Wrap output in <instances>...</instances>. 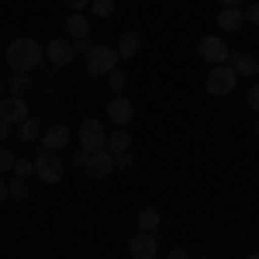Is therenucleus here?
I'll list each match as a JSON object with an SVG mask.
<instances>
[{
  "label": "nucleus",
  "instance_id": "423d86ee",
  "mask_svg": "<svg viewBox=\"0 0 259 259\" xmlns=\"http://www.w3.org/2000/svg\"><path fill=\"white\" fill-rule=\"evenodd\" d=\"M197 56L204 62H211V66H221V62H228L232 49L225 45V38H221V35H204V38L197 41Z\"/></svg>",
  "mask_w": 259,
  "mask_h": 259
},
{
  "label": "nucleus",
  "instance_id": "6e6552de",
  "mask_svg": "<svg viewBox=\"0 0 259 259\" xmlns=\"http://www.w3.org/2000/svg\"><path fill=\"white\" fill-rule=\"evenodd\" d=\"M128 252H132V259H156L159 256V235L156 232H135L128 239Z\"/></svg>",
  "mask_w": 259,
  "mask_h": 259
},
{
  "label": "nucleus",
  "instance_id": "b1692460",
  "mask_svg": "<svg viewBox=\"0 0 259 259\" xmlns=\"http://www.w3.org/2000/svg\"><path fill=\"white\" fill-rule=\"evenodd\" d=\"M11 173H14L18 180H28L31 173H35V162H31V159H21V156H18V159H14V166H11Z\"/></svg>",
  "mask_w": 259,
  "mask_h": 259
},
{
  "label": "nucleus",
  "instance_id": "4be33fe9",
  "mask_svg": "<svg viewBox=\"0 0 259 259\" xmlns=\"http://www.w3.org/2000/svg\"><path fill=\"white\" fill-rule=\"evenodd\" d=\"M114 0H90V11H94V18H111L114 14Z\"/></svg>",
  "mask_w": 259,
  "mask_h": 259
},
{
  "label": "nucleus",
  "instance_id": "c85d7f7f",
  "mask_svg": "<svg viewBox=\"0 0 259 259\" xmlns=\"http://www.w3.org/2000/svg\"><path fill=\"white\" fill-rule=\"evenodd\" d=\"M11 135H14V124H11V121H4V118H0V145H4V142L11 139Z\"/></svg>",
  "mask_w": 259,
  "mask_h": 259
},
{
  "label": "nucleus",
  "instance_id": "2f4dec72",
  "mask_svg": "<svg viewBox=\"0 0 259 259\" xmlns=\"http://www.w3.org/2000/svg\"><path fill=\"white\" fill-rule=\"evenodd\" d=\"M83 159H87V152H83V149H76V152H73V159H69V162H73V166H80V169H83Z\"/></svg>",
  "mask_w": 259,
  "mask_h": 259
},
{
  "label": "nucleus",
  "instance_id": "0eeeda50",
  "mask_svg": "<svg viewBox=\"0 0 259 259\" xmlns=\"http://www.w3.org/2000/svg\"><path fill=\"white\" fill-rule=\"evenodd\" d=\"M83 169H87V177H90V180H107L111 173H114V156H111L107 149L87 152V159H83Z\"/></svg>",
  "mask_w": 259,
  "mask_h": 259
},
{
  "label": "nucleus",
  "instance_id": "5701e85b",
  "mask_svg": "<svg viewBox=\"0 0 259 259\" xmlns=\"http://www.w3.org/2000/svg\"><path fill=\"white\" fill-rule=\"evenodd\" d=\"M107 83H111V90H114V94H121V90L128 87V73L118 66V69H111V73H107Z\"/></svg>",
  "mask_w": 259,
  "mask_h": 259
},
{
  "label": "nucleus",
  "instance_id": "c9c22d12",
  "mask_svg": "<svg viewBox=\"0 0 259 259\" xmlns=\"http://www.w3.org/2000/svg\"><path fill=\"white\" fill-rule=\"evenodd\" d=\"M245 259H259V252H249V256H245Z\"/></svg>",
  "mask_w": 259,
  "mask_h": 259
},
{
  "label": "nucleus",
  "instance_id": "2eb2a0df",
  "mask_svg": "<svg viewBox=\"0 0 259 259\" xmlns=\"http://www.w3.org/2000/svg\"><path fill=\"white\" fill-rule=\"evenodd\" d=\"M114 49H118V59H135V56H139V49H142L139 31H124Z\"/></svg>",
  "mask_w": 259,
  "mask_h": 259
},
{
  "label": "nucleus",
  "instance_id": "e433bc0d",
  "mask_svg": "<svg viewBox=\"0 0 259 259\" xmlns=\"http://www.w3.org/2000/svg\"><path fill=\"white\" fill-rule=\"evenodd\" d=\"M256 135H259V114H256Z\"/></svg>",
  "mask_w": 259,
  "mask_h": 259
},
{
  "label": "nucleus",
  "instance_id": "f03ea898",
  "mask_svg": "<svg viewBox=\"0 0 259 259\" xmlns=\"http://www.w3.org/2000/svg\"><path fill=\"white\" fill-rule=\"evenodd\" d=\"M118 49H111V45H100L94 41L87 52H83V69L90 73V76H107L111 69H118Z\"/></svg>",
  "mask_w": 259,
  "mask_h": 259
},
{
  "label": "nucleus",
  "instance_id": "473e14b6",
  "mask_svg": "<svg viewBox=\"0 0 259 259\" xmlns=\"http://www.w3.org/2000/svg\"><path fill=\"white\" fill-rule=\"evenodd\" d=\"M218 4H221V7H239L242 0H218Z\"/></svg>",
  "mask_w": 259,
  "mask_h": 259
},
{
  "label": "nucleus",
  "instance_id": "f3484780",
  "mask_svg": "<svg viewBox=\"0 0 259 259\" xmlns=\"http://www.w3.org/2000/svg\"><path fill=\"white\" fill-rule=\"evenodd\" d=\"M128 149H132V132H124V128L107 132V152H111V156H121V152H128Z\"/></svg>",
  "mask_w": 259,
  "mask_h": 259
},
{
  "label": "nucleus",
  "instance_id": "20e7f679",
  "mask_svg": "<svg viewBox=\"0 0 259 259\" xmlns=\"http://www.w3.org/2000/svg\"><path fill=\"white\" fill-rule=\"evenodd\" d=\"M35 177L41 183H59L62 173H66V162L59 159V152H49V149H38V156H35Z\"/></svg>",
  "mask_w": 259,
  "mask_h": 259
},
{
  "label": "nucleus",
  "instance_id": "9d476101",
  "mask_svg": "<svg viewBox=\"0 0 259 259\" xmlns=\"http://www.w3.org/2000/svg\"><path fill=\"white\" fill-rule=\"evenodd\" d=\"M0 118L11 121V124H21V121L28 118V100L21 97V94H4L0 97Z\"/></svg>",
  "mask_w": 259,
  "mask_h": 259
},
{
  "label": "nucleus",
  "instance_id": "1a4fd4ad",
  "mask_svg": "<svg viewBox=\"0 0 259 259\" xmlns=\"http://www.w3.org/2000/svg\"><path fill=\"white\" fill-rule=\"evenodd\" d=\"M73 59H76V45L69 38H52L45 45V62H52V66H69Z\"/></svg>",
  "mask_w": 259,
  "mask_h": 259
},
{
  "label": "nucleus",
  "instance_id": "a211bd4d",
  "mask_svg": "<svg viewBox=\"0 0 259 259\" xmlns=\"http://www.w3.org/2000/svg\"><path fill=\"white\" fill-rule=\"evenodd\" d=\"M159 207H139V214H135V225H139V232H156L159 228Z\"/></svg>",
  "mask_w": 259,
  "mask_h": 259
},
{
  "label": "nucleus",
  "instance_id": "7ed1b4c3",
  "mask_svg": "<svg viewBox=\"0 0 259 259\" xmlns=\"http://www.w3.org/2000/svg\"><path fill=\"white\" fill-rule=\"evenodd\" d=\"M235 83H239V73H235L228 62L211 66V69H207V76H204V87H207V94H211V97H228V94L235 90Z\"/></svg>",
  "mask_w": 259,
  "mask_h": 259
},
{
  "label": "nucleus",
  "instance_id": "7c9ffc66",
  "mask_svg": "<svg viewBox=\"0 0 259 259\" xmlns=\"http://www.w3.org/2000/svg\"><path fill=\"white\" fill-rule=\"evenodd\" d=\"M166 259H190V252H187V249H169V252H166Z\"/></svg>",
  "mask_w": 259,
  "mask_h": 259
},
{
  "label": "nucleus",
  "instance_id": "f704fd0d",
  "mask_svg": "<svg viewBox=\"0 0 259 259\" xmlns=\"http://www.w3.org/2000/svg\"><path fill=\"white\" fill-rule=\"evenodd\" d=\"M4 94H7V87H4V76H0V97H4Z\"/></svg>",
  "mask_w": 259,
  "mask_h": 259
},
{
  "label": "nucleus",
  "instance_id": "9b49d317",
  "mask_svg": "<svg viewBox=\"0 0 259 259\" xmlns=\"http://www.w3.org/2000/svg\"><path fill=\"white\" fill-rule=\"evenodd\" d=\"M107 118L114 121L118 128H124L128 121L135 118V107H132V100L124 97V94H114V97H111V104H107Z\"/></svg>",
  "mask_w": 259,
  "mask_h": 259
},
{
  "label": "nucleus",
  "instance_id": "cd10ccee",
  "mask_svg": "<svg viewBox=\"0 0 259 259\" xmlns=\"http://www.w3.org/2000/svg\"><path fill=\"white\" fill-rule=\"evenodd\" d=\"M62 7H69L73 14H83V11L90 7V0H62Z\"/></svg>",
  "mask_w": 259,
  "mask_h": 259
},
{
  "label": "nucleus",
  "instance_id": "aec40b11",
  "mask_svg": "<svg viewBox=\"0 0 259 259\" xmlns=\"http://www.w3.org/2000/svg\"><path fill=\"white\" fill-rule=\"evenodd\" d=\"M4 87H7V94H21L24 97V90L31 87V80H28V73H14V76L4 80Z\"/></svg>",
  "mask_w": 259,
  "mask_h": 259
},
{
  "label": "nucleus",
  "instance_id": "bb28decb",
  "mask_svg": "<svg viewBox=\"0 0 259 259\" xmlns=\"http://www.w3.org/2000/svg\"><path fill=\"white\" fill-rule=\"evenodd\" d=\"M135 166V156L132 152H121V156H114V169H132Z\"/></svg>",
  "mask_w": 259,
  "mask_h": 259
},
{
  "label": "nucleus",
  "instance_id": "72a5a7b5",
  "mask_svg": "<svg viewBox=\"0 0 259 259\" xmlns=\"http://www.w3.org/2000/svg\"><path fill=\"white\" fill-rule=\"evenodd\" d=\"M0 200H7V183L0 180Z\"/></svg>",
  "mask_w": 259,
  "mask_h": 259
},
{
  "label": "nucleus",
  "instance_id": "393cba45",
  "mask_svg": "<svg viewBox=\"0 0 259 259\" xmlns=\"http://www.w3.org/2000/svg\"><path fill=\"white\" fill-rule=\"evenodd\" d=\"M245 104H249V111H252V114H259V83H252V87H249Z\"/></svg>",
  "mask_w": 259,
  "mask_h": 259
},
{
  "label": "nucleus",
  "instance_id": "c756f323",
  "mask_svg": "<svg viewBox=\"0 0 259 259\" xmlns=\"http://www.w3.org/2000/svg\"><path fill=\"white\" fill-rule=\"evenodd\" d=\"M242 14H245L249 24H256V28H259V4H249V11H242Z\"/></svg>",
  "mask_w": 259,
  "mask_h": 259
},
{
  "label": "nucleus",
  "instance_id": "f8f14e48",
  "mask_svg": "<svg viewBox=\"0 0 259 259\" xmlns=\"http://www.w3.org/2000/svg\"><path fill=\"white\" fill-rule=\"evenodd\" d=\"M69 139H73V132L66 128V124H52V128H45L41 132V149H49V152H59V149H66L69 145Z\"/></svg>",
  "mask_w": 259,
  "mask_h": 259
},
{
  "label": "nucleus",
  "instance_id": "4c0bfd02",
  "mask_svg": "<svg viewBox=\"0 0 259 259\" xmlns=\"http://www.w3.org/2000/svg\"><path fill=\"white\" fill-rule=\"evenodd\" d=\"M252 4H259V0H252Z\"/></svg>",
  "mask_w": 259,
  "mask_h": 259
},
{
  "label": "nucleus",
  "instance_id": "f257e3e1",
  "mask_svg": "<svg viewBox=\"0 0 259 259\" xmlns=\"http://www.w3.org/2000/svg\"><path fill=\"white\" fill-rule=\"evenodd\" d=\"M4 59H7V66L14 73H31V69H38L41 62H45V45L24 35V38H14L4 49Z\"/></svg>",
  "mask_w": 259,
  "mask_h": 259
},
{
  "label": "nucleus",
  "instance_id": "dca6fc26",
  "mask_svg": "<svg viewBox=\"0 0 259 259\" xmlns=\"http://www.w3.org/2000/svg\"><path fill=\"white\" fill-rule=\"evenodd\" d=\"M66 35H69V41L90 38V21L83 18V14H69V18H66Z\"/></svg>",
  "mask_w": 259,
  "mask_h": 259
},
{
  "label": "nucleus",
  "instance_id": "a878e982",
  "mask_svg": "<svg viewBox=\"0 0 259 259\" xmlns=\"http://www.w3.org/2000/svg\"><path fill=\"white\" fill-rule=\"evenodd\" d=\"M14 159H18V156H14L11 149H4V145H0V173H7V169L14 166Z\"/></svg>",
  "mask_w": 259,
  "mask_h": 259
},
{
  "label": "nucleus",
  "instance_id": "ddd939ff",
  "mask_svg": "<svg viewBox=\"0 0 259 259\" xmlns=\"http://www.w3.org/2000/svg\"><path fill=\"white\" fill-rule=\"evenodd\" d=\"M214 21H218V28L225 35H235V31H242V24H245V14H242V7H221Z\"/></svg>",
  "mask_w": 259,
  "mask_h": 259
},
{
  "label": "nucleus",
  "instance_id": "4468645a",
  "mask_svg": "<svg viewBox=\"0 0 259 259\" xmlns=\"http://www.w3.org/2000/svg\"><path fill=\"white\" fill-rule=\"evenodd\" d=\"M228 66H232L239 76H259V59L252 52H232V56H228Z\"/></svg>",
  "mask_w": 259,
  "mask_h": 259
},
{
  "label": "nucleus",
  "instance_id": "412c9836",
  "mask_svg": "<svg viewBox=\"0 0 259 259\" xmlns=\"http://www.w3.org/2000/svg\"><path fill=\"white\" fill-rule=\"evenodd\" d=\"M28 194H31V187H28V180H11L7 183V197H14V200H28Z\"/></svg>",
  "mask_w": 259,
  "mask_h": 259
},
{
  "label": "nucleus",
  "instance_id": "6ab92c4d",
  "mask_svg": "<svg viewBox=\"0 0 259 259\" xmlns=\"http://www.w3.org/2000/svg\"><path fill=\"white\" fill-rule=\"evenodd\" d=\"M14 135H18L24 145H28V142H38L41 139V124L35 118H24L21 124H14Z\"/></svg>",
  "mask_w": 259,
  "mask_h": 259
},
{
  "label": "nucleus",
  "instance_id": "39448f33",
  "mask_svg": "<svg viewBox=\"0 0 259 259\" xmlns=\"http://www.w3.org/2000/svg\"><path fill=\"white\" fill-rule=\"evenodd\" d=\"M76 139H80L83 152H97V149H107V128H104V121L87 118L80 128H76Z\"/></svg>",
  "mask_w": 259,
  "mask_h": 259
}]
</instances>
